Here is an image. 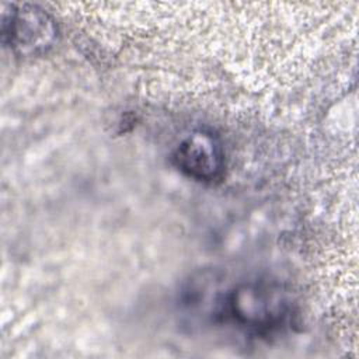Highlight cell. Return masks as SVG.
<instances>
[{
	"instance_id": "obj_1",
	"label": "cell",
	"mask_w": 359,
	"mask_h": 359,
	"mask_svg": "<svg viewBox=\"0 0 359 359\" xmlns=\"http://www.w3.org/2000/svg\"><path fill=\"white\" fill-rule=\"evenodd\" d=\"M192 316L205 323L234 328L255 337H268L292 324L294 303L285 285L268 278H252L224 285L216 276L192 280L182 296Z\"/></svg>"
},
{
	"instance_id": "obj_2",
	"label": "cell",
	"mask_w": 359,
	"mask_h": 359,
	"mask_svg": "<svg viewBox=\"0 0 359 359\" xmlns=\"http://www.w3.org/2000/svg\"><path fill=\"white\" fill-rule=\"evenodd\" d=\"M57 27L50 14L36 4L3 3L1 42L20 56H39L53 48Z\"/></svg>"
},
{
	"instance_id": "obj_3",
	"label": "cell",
	"mask_w": 359,
	"mask_h": 359,
	"mask_svg": "<svg viewBox=\"0 0 359 359\" xmlns=\"http://www.w3.org/2000/svg\"><path fill=\"white\" fill-rule=\"evenodd\" d=\"M172 164L188 178L215 182L224 172V151L216 135L198 129L184 137L172 153Z\"/></svg>"
}]
</instances>
